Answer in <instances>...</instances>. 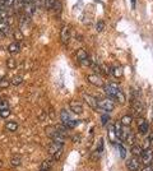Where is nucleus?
<instances>
[{"label": "nucleus", "mask_w": 153, "mask_h": 171, "mask_svg": "<svg viewBox=\"0 0 153 171\" xmlns=\"http://www.w3.org/2000/svg\"><path fill=\"white\" fill-rule=\"evenodd\" d=\"M60 119H61V123H63V125L65 128H68V129H71V128H74L76 125V121L74 120L73 117L69 115V112L63 109V110L60 111Z\"/></svg>", "instance_id": "nucleus-1"}, {"label": "nucleus", "mask_w": 153, "mask_h": 171, "mask_svg": "<svg viewBox=\"0 0 153 171\" xmlns=\"http://www.w3.org/2000/svg\"><path fill=\"white\" fill-rule=\"evenodd\" d=\"M97 105L100 109H102V110H105L106 112H110V111H112L114 109H115V102L112 101L111 98H101V100H98L97 101Z\"/></svg>", "instance_id": "nucleus-2"}, {"label": "nucleus", "mask_w": 153, "mask_h": 171, "mask_svg": "<svg viewBox=\"0 0 153 171\" xmlns=\"http://www.w3.org/2000/svg\"><path fill=\"white\" fill-rule=\"evenodd\" d=\"M76 59L79 60V63L84 65V66H89L91 64V60H89V56L87 54V51H85L84 49H79V50H76Z\"/></svg>", "instance_id": "nucleus-3"}, {"label": "nucleus", "mask_w": 153, "mask_h": 171, "mask_svg": "<svg viewBox=\"0 0 153 171\" xmlns=\"http://www.w3.org/2000/svg\"><path fill=\"white\" fill-rule=\"evenodd\" d=\"M126 169L128 171H139L140 170V161L138 160L137 156H134L126 162Z\"/></svg>", "instance_id": "nucleus-4"}, {"label": "nucleus", "mask_w": 153, "mask_h": 171, "mask_svg": "<svg viewBox=\"0 0 153 171\" xmlns=\"http://www.w3.org/2000/svg\"><path fill=\"white\" fill-rule=\"evenodd\" d=\"M137 125H138V130H139L140 134H147L148 129H149V124L146 120L144 117H138L137 120Z\"/></svg>", "instance_id": "nucleus-5"}, {"label": "nucleus", "mask_w": 153, "mask_h": 171, "mask_svg": "<svg viewBox=\"0 0 153 171\" xmlns=\"http://www.w3.org/2000/svg\"><path fill=\"white\" fill-rule=\"evenodd\" d=\"M87 80L91 83V84H93L96 86V87H103V79L100 77L98 74H89L87 75Z\"/></svg>", "instance_id": "nucleus-6"}, {"label": "nucleus", "mask_w": 153, "mask_h": 171, "mask_svg": "<svg viewBox=\"0 0 153 171\" xmlns=\"http://www.w3.org/2000/svg\"><path fill=\"white\" fill-rule=\"evenodd\" d=\"M140 157H142V162L146 166L151 165V162L153 161V149L148 148L146 151H143V153L140 155Z\"/></svg>", "instance_id": "nucleus-7"}, {"label": "nucleus", "mask_w": 153, "mask_h": 171, "mask_svg": "<svg viewBox=\"0 0 153 171\" xmlns=\"http://www.w3.org/2000/svg\"><path fill=\"white\" fill-rule=\"evenodd\" d=\"M60 40L64 45H66L70 40V27L69 26H64L61 28V32H60Z\"/></svg>", "instance_id": "nucleus-8"}, {"label": "nucleus", "mask_w": 153, "mask_h": 171, "mask_svg": "<svg viewBox=\"0 0 153 171\" xmlns=\"http://www.w3.org/2000/svg\"><path fill=\"white\" fill-rule=\"evenodd\" d=\"M69 107L70 110L73 111L74 114H76V115H80V114L83 112V105L78 101H70L69 102Z\"/></svg>", "instance_id": "nucleus-9"}, {"label": "nucleus", "mask_w": 153, "mask_h": 171, "mask_svg": "<svg viewBox=\"0 0 153 171\" xmlns=\"http://www.w3.org/2000/svg\"><path fill=\"white\" fill-rule=\"evenodd\" d=\"M82 97H83V100H84V101L87 102L92 109H97V107H98V105H97V100H96L93 96H91V94H88V93H83Z\"/></svg>", "instance_id": "nucleus-10"}, {"label": "nucleus", "mask_w": 153, "mask_h": 171, "mask_svg": "<svg viewBox=\"0 0 153 171\" xmlns=\"http://www.w3.org/2000/svg\"><path fill=\"white\" fill-rule=\"evenodd\" d=\"M131 109H133V110L135 111L137 114H142V111H143V103L137 98V96L134 97L133 101H131Z\"/></svg>", "instance_id": "nucleus-11"}, {"label": "nucleus", "mask_w": 153, "mask_h": 171, "mask_svg": "<svg viewBox=\"0 0 153 171\" xmlns=\"http://www.w3.org/2000/svg\"><path fill=\"white\" fill-rule=\"evenodd\" d=\"M50 137L52 138V141L56 142V143H60V144H64V143H65V135H63L61 133H59L57 130L52 133Z\"/></svg>", "instance_id": "nucleus-12"}, {"label": "nucleus", "mask_w": 153, "mask_h": 171, "mask_svg": "<svg viewBox=\"0 0 153 171\" xmlns=\"http://www.w3.org/2000/svg\"><path fill=\"white\" fill-rule=\"evenodd\" d=\"M23 9H25V16H27V17H32L33 14L36 13V9H37V8L31 3V4H26V5L23 7Z\"/></svg>", "instance_id": "nucleus-13"}, {"label": "nucleus", "mask_w": 153, "mask_h": 171, "mask_svg": "<svg viewBox=\"0 0 153 171\" xmlns=\"http://www.w3.org/2000/svg\"><path fill=\"white\" fill-rule=\"evenodd\" d=\"M19 49H21V45H19L18 41H14V42H12V44L8 46V51H9L10 54H17V53H19Z\"/></svg>", "instance_id": "nucleus-14"}, {"label": "nucleus", "mask_w": 153, "mask_h": 171, "mask_svg": "<svg viewBox=\"0 0 153 171\" xmlns=\"http://www.w3.org/2000/svg\"><path fill=\"white\" fill-rule=\"evenodd\" d=\"M111 69H112V75H114V77H116V78H121L123 77L124 70H123L121 65H115V66H112Z\"/></svg>", "instance_id": "nucleus-15"}, {"label": "nucleus", "mask_w": 153, "mask_h": 171, "mask_svg": "<svg viewBox=\"0 0 153 171\" xmlns=\"http://www.w3.org/2000/svg\"><path fill=\"white\" fill-rule=\"evenodd\" d=\"M123 124H121V121H116L114 124V130H115V134H116V138L117 139H120V137H121V133H123Z\"/></svg>", "instance_id": "nucleus-16"}, {"label": "nucleus", "mask_w": 153, "mask_h": 171, "mask_svg": "<svg viewBox=\"0 0 153 171\" xmlns=\"http://www.w3.org/2000/svg\"><path fill=\"white\" fill-rule=\"evenodd\" d=\"M9 27H10V25H9V22L7 19L0 21V32H1L3 35H7L9 32Z\"/></svg>", "instance_id": "nucleus-17"}, {"label": "nucleus", "mask_w": 153, "mask_h": 171, "mask_svg": "<svg viewBox=\"0 0 153 171\" xmlns=\"http://www.w3.org/2000/svg\"><path fill=\"white\" fill-rule=\"evenodd\" d=\"M131 153H133V156H140L142 153H143V148H142V144H133L131 146Z\"/></svg>", "instance_id": "nucleus-18"}, {"label": "nucleus", "mask_w": 153, "mask_h": 171, "mask_svg": "<svg viewBox=\"0 0 153 171\" xmlns=\"http://www.w3.org/2000/svg\"><path fill=\"white\" fill-rule=\"evenodd\" d=\"M63 146L64 144H60V143H56V142H54L52 141V143L50 144V147H49V152L51 155H54L56 151H59L60 148H63Z\"/></svg>", "instance_id": "nucleus-19"}, {"label": "nucleus", "mask_w": 153, "mask_h": 171, "mask_svg": "<svg viewBox=\"0 0 153 171\" xmlns=\"http://www.w3.org/2000/svg\"><path fill=\"white\" fill-rule=\"evenodd\" d=\"M120 121L124 126H130V124L133 123V116L131 115H124Z\"/></svg>", "instance_id": "nucleus-20"}, {"label": "nucleus", "mask_w": 153, "mask_h": 171, "mask_svg": "<svg viewBox=\"0 0 153 171\" xmlns=\"http://www.w3.org/2000/svg\"><path fill=\"white\" fill-rule=\"evenodd\" d=\"M115 100L119 102V103H125V101H126V97H125V94H124L120 89L116 92V94H115Z\"/></svg>", "instance_id": "nucleus-21"}, {"label": "nucleus", "mask_w": 153, "mask_h": 171, "mask_svg": "<svg viewBox=\"0 0 153 171\" xmlns=\"http://www.w3.org/2000/svg\"><path fill=\"white\" fill-rule=\"evenodd\" d=\"M51 166H52V164H51V161H42L41 162V165H40V170H44V171H50L51 170Z\"/></svg>", "instance_id": "nucleus-22"}, {"label": "nucleus", "mask_w": 153, "mask_h": 171, "mask_svg": "<svg viewBox=\"0 0 153 171\" xmlns=\"http://www.w3.org/2000/svg\"><path fill=\"white\" fill-rule=\"evenodd\" d=\"M5 129L9 130V132H16L18 129V124L16 121H9L5 124Z\"/></svg>", "instance_id": "nucleus-23"}, {"label": "nucleus", "mask_w": 153, "mask_h": 171, "mask_svg": "<svg viewBox=\"0 0 153 171\" xmlns=\"http://www.w3.org/2000/svg\"><path fill=\"white\" fill-rule=\"evenodd\" d=\"M22 160L19 156H13V157H10V165L13 166V167H18L19 165H21Z\"/></svg>", "instance_id": "nucleus-24"}, {"label": "nucleus", "mask_w": 153, "mask_h": 171, "mask_svg": "<svg viewBox=\"0 0 153 171\" xmlns=\"http://www.w3.org/2000/svg\"><path fill=\"white\" fill-rule=\"evenodd\" d=\"M22 82H23V77H22L21 74H19V75H16V77H14V78L12 79L10 86H14V87H16V86L22 84Z\"/></svg>", "instance_id": "nucleus-25"}, {"label": "nucleus", "mask_w": 153, "mask_h": 171, "mask_svg": "<svg viewBox=\"0 0 153 171\" xmlns=\"http://www.w3.org/2000/svg\"><path fill=\"white\" fill-rule=\"evenodd\" d=\"M108 137H110V141H111V143H115L116 142V134H115V130L112 126L108 128Z\"/></svg>", "instance_id": "nucleus-26"}, {"label": "nucleus", "mask_w": 153, "mask_h": 171, "mask_svg": "<svg viewBox=\"0 0 153 171\" xmlns=\"http://www.w3.org/2000/svg\"><path fill=\"white\" fill-rule=\"evenodd\" d=\"M7 66H8L9 69L16 68V66H17V61H16V59H14V58H9V59L7 60Z\"/></svg>", "instance_id": "nucleus-27"}, {"label": "nucleus", "mask_w": 153, "mask_h": 171, "mask_svg": "<svg viewBox=\"0 0 153 171\" xmlns=\"http://www.w3.org/2000/svg\"><path fill=\"white\" fill-rule=\"evenodd\" d=\"M13 36H14V40L16 41H22L23 40V33L19 31V30H17V31H14V33H13Z\"/></svg>", "instance_id": "nucleus-28"}, {"label": "nucleus", "mask_w": 153, "mask_h": 171, "mask_svg": "<svg viewBox=\"0 0 153 171\" xmlns=\"http://www.w3.org/2000/svg\"><path fill=\"white\" fill-rule=\"evenodd\" d=\"M63 153H64V151H63V148H60L59 151H56L54 155H52V158H54L55 161H59L60 158H61V156H63Z\"/></svg>", "instance_id": "nucleus-29"}, {"label": "nucleus", "mask_w": 153, "mask_h": 171, "mask_svg": "<svg viewBox=\"0 0 153 171\" xmlns=\"http://www.w3.org/2000/svg\"><path fill=\"white\" fill-rule=\"evenodd\" d=\"M125 141H126V142H128V143H129V144H130V146H133V144H135V135H134V134H133V133L130 132V134H129V135H128V138H126Z\"/></svg>", "instance_id": "nucleus-30"}, {"label": "nucleus", "mask_w": 153, "mask_h": 171, "mask_svg": "<svg viewBox=\"0 0 153 171\" xmlns=\"http://www.w3.org/2000/svg\"><path fill=\"white\" fill-rule=\"evenodd\" d=\"M9 86H10V82L5 78H1V80H0V88H8Z\"/></svg>", "instance_id": "nucleus-31"}, {"label": "nucleus", "mask_w": 153, "mask_h": 171, "mask_svg": "<svg viewBox=\"0 0 153 171\" xmlns=\"http://www.w3.org/2000/svg\"><path fill=\"white\" fill-rule=\"evenodd\" d=\"M117 149L120 151V156H121V158H125V156H126L125 147H124L123 144H117Z\"/></svg>", "instance_id": "nucleus-32"}, {"label": "nucleus", "mask_w": 153, "mask_h": 171, "mask_svg": "<svg viewBox=\"0 0 153 171\" xmlns=\"http://www.w3.org/2000/svg\"><path fill=\"white\" fill-rule=\"evenodd\" d=\"M8 10L7 9H1V10H0V21H4V19H7L8 18Z\"/></svg>", "instance_id": "nucleus-33"}, {"label": "nucleus", "mask_w": 153, "mask_h": 171, "mask_svg": "<svg viewBox=\"0 0 153 171\" xmlns=\"http://www.w3.org/2000/svg\"><path fill=\"white\" fill-rule=\"evenodd\" d=\"M9 115H10V110H9V109H5V110H0V116H1L3 119L8 117Z\"/></svg>", "instance_id": "nucleus-34"}, {"label": "nucleus", "mask_w": 153, "mask_h": 171, "mask_svg": "<svg viewBox=\"0 0 153 171\" xmlns=\"http://www.w3.org/2000/svg\"><path fill=\"white\" fill-rule=\"evenodd\" d=\"M52 9H54L56 13H60L61 12V3L59 1V0H56V3H55V5L52 7Z\"/></svg>", "instance_id": "nucleus-35"}, {"label": "nucleus", "mask_w": 153, "mask_h": 171, "mask_svg": "<svg viewBox=\"0 0 153 171\" xmlns=\"http://www.w3.org/2000/svg\"><path fill=\"white\" fill-rule=\"evenodd\" d=\"M14 4H16V0H5V1H4V7L12 8V7H14Z\"/></svg>", "instance_id": "nucleus-36"}, {"label": "nucleus", "mask_w": 153, "mask_h": 171, "mask_svg": "<svg viewBox=\"0 0 153 171\" xmlns=\"http://www.w3.org/2000/svg\"><path fill=\"white\" fill-rule=\"evenodd\" d=\"M151 142H149V139H146L144 142H143V144H142V148H143V151H146V149H148V148H149V147H151Z\"/></svg>", "instance_id": "nucleus-37"}, {"label": "nucleus", "mask_w": 153, "mask_h": 171, "mask_svg": "<svg viewBox=\"0 0 153 171\" xmlns=\"http://www.w3.org/2000/svg\"><path fill=\"white\" fill-rule=\"evenodd\" d=\"M103 27H105V22L103 21H100L97 25H96V30H97V32H101L103 30Z\"/></svg>", "instance_id": "nucleus-38"}, {"label": "nucleus", "mask_w": 153, "mask_h": 171, "mask_svg": "<svg viewBox=\"0 0 153 171\" xmlns=\"http://www.w3.org/2000/svg\"><path fill=\"white\" fill-rule=\"evenodd\" d=\"M101 120H102V124H103V125H106L107 123L110 121V116L107 115V114H103V115L101 116Z\"/></svg>", "instance_id": "nucleus-39"}, {"label": "nucleus", "mask_w": 153, "mask_h": 171, "mask_svg": "<svg viewBox=\"0 0 153 171\" xmlns=\"http://www.w3.org/2000/svg\"><path fill=\"white\" fill-rule=\"evenodd\" d=\"M102 151H103V139L101 138V139L98 141V148H97V152H98V153H101Z\"/></svg>", "instance_id": "nucleus-40"}, {"label": "nucleus", "mask_w": 153, "mask_h": 171, "mask_svg": "<svg viewBox=\"0 0 153 171\" xmlns=\"http://www.w3.org/2000/svg\"><path fill=\"white\" fill-rule=\"evenodd\" d=\"M5 109H9V103L7 101H1L0 102V110H5Z\"/></svg>", "instance_id": "nucleus-41"}, {"label": "nucleus", "mask_w": 153, "mask_h": 171, "mask_svg": "<svg viewBox=\"0 0 153 171\" xmlns=\"http://www.w3.org/2000/svg\"><path fill=\"white\" fill-rule=\"evenodd\" d=\"M49 1L50 0H41V5L46 9H49Z\"/></svg>", "instance_id": "nucleus-42"}, {"label": "nucleus", "mask_w": 153, "mask_h": 171, "mask_svg": "<svg viewBox=\"0 0 153 171\" xmlns=\"http://www.w3.org/2000/svg\"><path fill=\"white\" fill-rule=\"evenodd\" d=\"M140 171H153V166L152 165H147L146 167H143Z\"/></svg>", "instance_id": "nucleus-43"}, {"label": "nucleus", "mask_w": 153, "mask_h": 171, "mask_svg": "<svg viewBox=\"0 0 153 171\" xmlns=\"http://www.w3.org/2000/svg\"><path fill=\"white\" fill-rule=\"evenodd\" d=\"M32 4L36 8H38V7H41V0H32Z\"/></svg>", "instance_id": "nucleus-44"}, {"label": "nucleus", "mask_w": 153, "mask_h": 171, "mask_svg": "<svg viewBox=\"0 0 153 171\" xmlns=\"http://www.w3.org/2000/svg\"><path fill=\"white\" fill-rule=\"evenodd\" d=\"M73 142L75 143V142H80V135H73Z\"/></svg>", "instance_id": "nucleus-45"}, {"label": "nucleus", "mask_w": 153, "mask_h": 171, "mask_svg": "<svg viewBox=\"0 0 153 171\" xmlns=\"http://www.w3.org/2000/svg\"><path fill=\"white\" fill-rule=\"evenodd\" d=\"M55 3H56V0H50L49 1V9H52V7L55 5Z\"/></svg>", "instance_id": "nucleus-46"}, {"label": "nucleus", "mask_w": 153, "mask_h": 171, "mask_svg": "<svg viewBox=\"0 0 153 171\" xmlns=\"http://www.w3.org/2000/svg\"><path fill=\"white\" fill-rule=\"evenodd\" d=\"M148 139H149L151 143H153V133H151V134H149V137H148Z\"/></svg>", "instance_id": "nucleus-47"}, {"label": "nucleus", "mask_w": 153, "mask_h": 171, "mask_svg": "<svg viewBox=\"0 0 153 171\" xmlns=\"http://www.w3.org/2000/svg\"><path fill=\"white\" fill-rule=\"evenodd\" d=\"M50 117H55V116H54V110H52V107H50Z\"/></svg>", "instance_id": "nucleus-48"}, {"label": "nucleus", "mask_w": 153, "mask_h": 171, "mask_svg": "<svg viewBox=\"0 0 153 171\" xmlns=\"http://www.w3.org/2000/svg\"><path fill=\"white\" fill-rule=\"evenodd\" d=\"M131 5H133V8H135V5H137V0H131Z\"/></svg>", "instance_id": "nucleus-49"}, {"label": "nucleus", "mask_w": 153, "mask_h": 171, "mask_svg": "<svg viewBox=\"0 0 153 171\" xmlns=\"http://www.w3.org/2000/svg\"><path fill=\"white\" fill-rule=\"evenodd\" d=\"M0 167H3V162H1V161H0Z\"/></svg>", "instance_id": "nucleus-50"}, {"label": "nucleus", "mask_w": 153, "mask_h": 171, "mask_svg": "<svg viewBox=\"0 0 153 171\" xmlns=\"http://www.w3.org/2000/svg\"><path fill=\"white\" fill-rule=\"evenodd\" d=\"M1 101H3V100H1V97H0V102H1Z\"/></svg>", "instance_id": "nucleus-51"}, {"label": "nucleus", "mask_w": 153, "mask_h": 171, "mask_svg": "<svg viewBox=\"0 0 153 171\" xmlns=\"http://www.w3.org/2000/svg\"><path fill=\"white\" fill-rule=\"evenodd\" d=\"M40 171H44V170H40Z\"/></svg>", "instance_id": "nucleus-52"}, {"label": "nucleus", "mask_w": 153, "mask_h": 171, "mask_svg": "<svg viewBox=\"0 0 153 171\" xmlns=\"http://www.w3.org/2000/svg\"><path fill=\"white\" fill-rule=\"evenodd\" d=\"M0 80H1V78H0Z\"/></svg>", "instance_id": "nucleus-53"}]
</instances>
